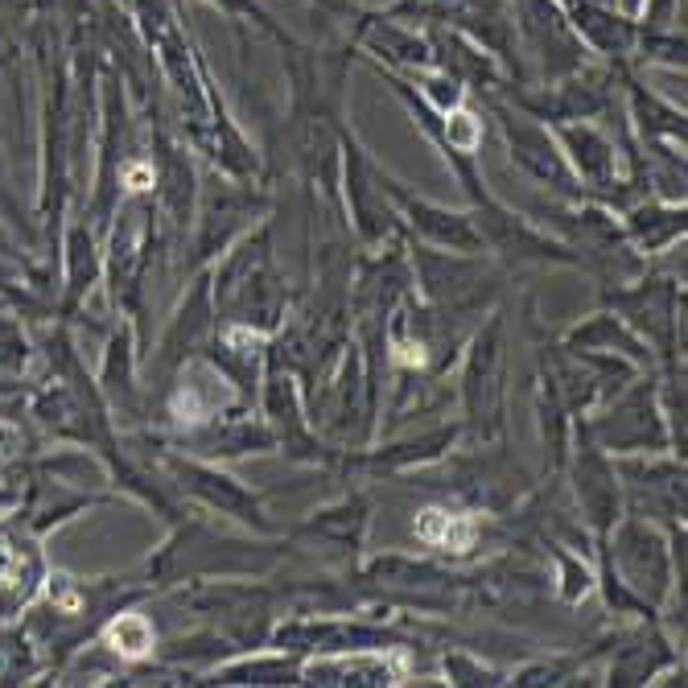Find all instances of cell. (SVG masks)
Listing matches in <instances>:
<instances>
[]
</instances>
